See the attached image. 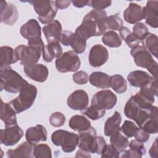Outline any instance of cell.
<instances>
[{
	"instance_id": "6da1fadb",
	"label": "cell",
	"mask_w": 158,
	"mask_h": 158,
	"mask_svg": "<svg viewBox=\"0 0 158 158\" xmlns=\"http://www.w3.org/2000/svg\"><path fill=\"white\" fill-rule=\"evenodd\" d=\"M107 13L104 10L93 9L83 17L82 22L75 30V33L86 40L92 36L104 35L107 30L106 20Z\"/></svg>"
},
{
	"instance_id": "7a4b0ae2",
	"label": "cell",
	"mask_w": 158,
	"mask_h": 158,
	"mask_svg": "<svg viewBox=\"0 0 158 158\" xmlns=\"http://www.w3.org/2000/svg\"><path fill=\"white\" fill-rule=\"evenodd\" d=\"M44 47L41 38L30 40L27 46L21 44L15 48V56L22 65L36 64L40 59Z\"/></svg>"
},
{
	"instance_id": "3957f363",
	"label": "cell",
	"mask_w": 158,
	"mask_h": 158,
	"mask_svg": "<svg viewBox=\"0 0 158 158\" xmlns=\"http://www.w3.org/2000/svg\"><path fill=\"white\" fill-rule=\"evenodd\" d=\"M96 135V130L93 127L78 132V148L89 153L101 154L106 142L103 137Z\"/></svg>"
},
{
	"instance_id": "277c9868",
	"label": "cell",
	"mask_w": 158,
	"mask_h": 158,
	"mask_svg": "<svg viewBox=\"0 0 158 158\" xmlns=\"http://www.w3.org/2000/svg\"><path fill=\"white\" fill-rule=\"evenodd\" d=\"M1 90L10 93H17L28 82L10 65L0 69Z\"/></svg>"
},
{
	"instance_id": "5b68a950",
	"label": "cell",
	"mask_w": 158,
	"mask_h": 158,
	"mask_svg": "<svg viewBox=\"0 0 158 158\" xmlns=\"http://www.w3.org/2000/svg\"><path fill=\"white\" fill-rule=\"evenodd\" d=\"M38 93L37 88L31 84H25L20 90L17 97L9 102L17 114L30 109L33 104Z\"/></svg>"
},
{
	"instance_id": "8992f818",
	"label": "cell",
	"mask_w": 158,
	"mask_h": 158,
	"mask_svg": "<svg viewBox=\"0 0 158 158\" xmlns=\"http://www.w3.org/2000/svg\"><path fill=\"white\" fill-rule=\"evenodd\" d=\"M130 54L136 66L146 69L153 77L157 78V63L143 46L139 45L132 48Z\"/></svg>"
},
{
	"instance_id": "52a82bcc",
	"label": "cell",
	"mask_w": 158,
	"mask_h": 158,
	"mask_svg": "<svg viewBox=\"0 0 158 158\" xmlns=\"http://www.w3.org/2000/svg\"><path fill=\"white\" fill-rule=\"evenodd\" d=\"M52 143L57 146H61L62 151L66 153L73 152L78 145V135L64 130L54 131L51 135Z\"/></svg>"
},
{
	"instance_id": "ba28073f",
	"label": "cell",
	"mask_w": 158,
	"mask_h": 158,
	"mask_svg": "<svg viewBox=\"0 0 158 158\" xmlns=\"http://www.w3.org/2000/svg\"><path fill=\"white\" fill-rule=\"evenodd\" d=\"M35 11L38 14V19L43 24L51 22L55 18L57 8L54 1H30Z\"/></svg>"
},
{
	"instance_id": "9c48e42d",
	"label": "cell",
	"mask_w": 158,
	"mask_h": 158,
	"mask_svg": "<svg viewBox=\"0 0 158 158\" xmlns=\"http://www.w3.org/2000/svg\"><path fill=\"white\" fill-rule=\"evenodd\" d=\"M55 65L58 72L66 73L78 70L80 67L81 62L77 53L73 51H69L57 58Z\"/></svg>"
},
{
	"instance_id": "30bf717a",
	"label": "cell",
	"mask_w": 158,
	"mask_h": 158,
	"mask_svg": "<svg viewBox=\"0 0 158 158\" xmlns=\"http://www.w3.org/2000/svg\"><path fill=\"white\" fill-rule=\"evenodd\" d=\"M151 109L146 110L142 109L131 97L125 106L124 114L127 118L135 121L139 128H140L150 118Z\"/></svg>"
},
{
	"instance_id": "8fae6325",
	"label": "cell",
	"mask_w": 158,
	"mask_h": 158,
	"mask_svg": "<svg viewBox=\"0 0 158 158\" xmlns=\"http://www.w3.org/2000/svg\"><path fill=\"white\" fill-rule=\"evenodd\" d=\"M117 96L109 89L101 90L94 94L91 106L99 109L110 110L116 104Z\"/></svg>"
},
{
	"instance_id": "7c38bea8",
	"label": "cell",
	"mask_w": 158,
	"mask_h": 158,
	"mask_svg": "<svg viewBox=\"0 0 158 158\" xmlns=\"http://www.w3.org/2000/svg\"><path fill=\"white\" fill-rule=\"evenodd\" d=\"M24 135L23 130L18 125L6 127L1 130L0 141L2 144L10 146L16 144Z\"/></svg>"
},
{
	"instance_id": "4fadbf2b",
	"label": "cell",
	"mask_w": 158,
	"mask_h": 158,
	"mask_svg": "<svg viewBox=\"0 0 158 158\" xmlns=\"http://www.w3.org/2000/svg\"><path fill=\"white\" fill-rule=\"evenodd\" d=\"M23 72L28 78L40 83L45 81L49 75L48 69L41 64L36 63L23 65Z\"/></svg>"
},
{
	"instance_id": "5bb4252c",
	"label": "cell",
	"mask_w": 158,
	"mask_h": 158,
	"mask_svg": "<svg viewBox=\"0 0 158 158\" xmlns=\"http://www.w3.org/2000/svg\"><path fill=\"white\" fill-rule=\"evenodd\" d=\"M67 104L73 110H82L86 109L89 104L88 95L83 89L76 90L68 96Z\"/></svg>"
},
{
	"instance_id": "9a60e30c",
	"label": "cell",
	"mask_w": 158,
	"mask_h": 158,
	"mask_svg": "<svg viewBox=\"0 0 158 158\" xmlns=\"http://www.w3.org/2000/svg\"><path fill=\"white\" fill-rule=\"evenodd\" d=\"M109 59L107 49L100 44L94 45L89 53V63L93 67H99L104 65Z\"/></svg>"
},
{
	"instance_id": "2e32d148",
	"label": "cell",
	"mask_w": 158,
	"mask_h": 158,
	"mask_svg": "<svg viewBox=\"0 0 158 158\" xmlns=\"http://www.w3.org/2000/svg\"><path fill=\"white\" fill-rule=\"evenodd\" d=\"M1 22L6 25H13L18 20L19 12L17 7L12 3H7L1 0Z\"/></svg>"
},
{
	"instance_id": "e0dca14e",
	"label": "cell",
	"mask_w": 158,
	"mask_h": 158,
	"mask_svg": "<svg viewBox=\"0 0 158 158\" xmlns=\"http://www.w3.org/2000/svg\"><path fill=\"white\" fill-rule=\"evenodd\" d=\"M123 18L128 23H136L145 18V8L136 3L130 2L123 12Z\"/></svg>"
},
{
	"instance_id": "ac0fdd59",
	"label": "cell",
	"mask_w": 158,
	"mask_h": 158,
	"mask_svg": "<svg viewBox=\"0 0 158 158\" xmlns=\"http://www.w3.org/2000/svg\"><path fill=\"white\" fill-rule=\"evenodd\" d=\"M20 35L28 40L41 38V27L36 20L30 19L22 25L20 28Z\"/></svg>"
},
{
	"instance_id": "d6986e66",
	"label": "cell",
	"mask_w": 158,
	"mask_h": 158,
	"mask_svg": "<svg viewBox=\"0 0 158 158\" xmlns=\"http://www.w3.org/2000/svg\"><path fill=\"white\" fill-rule=\"evenodd\" d=\"M62 27L59 21L53 20L43 27V32L48 43L60 41Z\"/></svg>"
},
{
	"instance_id": "ffe728a7",
	"label": "cell",
	"mask_w": 158,
	"mask_h": 158,
	"mask_svg": "<svg viewBox=\"0 0 158 158\" xmlns=\"http://www.w3.org/2000/svg\"><path fill=\"white\" fill-rule=\"evenodd\" d=\"M47 130L42 125H36L35 127L28 128L25 133L26 140L33 144L47 139Z\"/></svg>"
},
{
	"instance_id": "44dd1931",
	"label": "cell",
	"mask_w": 158,
	"mask_h": 158,
	"mask_svg": "<svg viewBox=\"0 0 158 158\" xmlns=\"http://www.w3.org/2000/svg\"><path fill=\"white\" fill-rule=\"evenodd\" d=\"M35 144L28 142H23L14 149H9L6 155L9 158H31L33 157Z\"/></svg>"
},
{
	"instance_id": "7402d4cb",
	"label": "cell",
	"mask_w": 158,
	"mask_h": 158,
	"mask_svg": "<svg viewBox=\"0 0 158 158\" xmlns=\"http://www.w3.org/2000/svg\"><path fill=\"white\" fill-rule=\"evenodd\" d=\"M154 78V77L143 70L132 71L127 76V80L130 84L136 88H141L145 86Z\"/></svg>"
},
{
	"instance_id": "603a6c76",
	"label": "cell",
	"mask_w": 158,
	"mask_h": 158,
	"mask_svg": "<svg viewBox=\"0 0 158 158\" xmlns=\"http://www.w3.org/2000/svg\"><path fill=\"white\" fill-rule=\"evenodd\" d=\"M145 8V22L150 27L156 28L158 27V1H148Z\"/></svg>"
},
{
	"instance_id": "cb8c5ba5",
	"label": "cell",
	"mask_w": 158,
	"mask_h": 158,
	"mask_svg": "<svg viewBox=\"0 0 158 158\" xmlns=\"http://www.w3.org/2000/svg\"><path fill=\"white\" fill-rule=\"evenodd\" d=\"M16 112L9 103L4 102L1 99V120L4 122L5 127L17 125Z\"/></svg>"
},
{
	"instance_id": "d4e9b609",
	"label": "cell",
	"mask_w": 158,
	"mask_h": 158,
	"mask_svg": "<svg viewBox=\"0 0 158 158\" xmlns=\"http://www.w3.org/2000/svg\"><path fill=\"white\" fill-rule=\"evenodd\" d=\"M129 149L125 150L122 153L121 157H135L141 158L146 152V148L143 143L133 139L128 144Z\"/></svg>"
},
{
	"instance_id": "484cf974",
	"label": "cell",
	"mask_w": 158,
	"mask_h": 158,
	"mask_svg": "<svg viewBox=\"0 0 158 158\" xmlns=\"http://www.w3.org/2000/svg\"><path fill=\"white\" fill-rule=\"evenodd\" d=\"M43 60L51 62L54 58H58L62 54V48L59 42H52L44 46L43 51Z\"/></svg>"
},
{
	"instance_id": "4316f807",
	"label": "cell",
	"mask_w": 158,
	"mask_h": 158,
	"mask_svg": "<svg viewBox=\"0 0 158 158\" xmlns=\"http://www.w3.org/2000/svg\"><path fill=\"white\" fill-rule=\"evenodd\" d=\"M89 81L91 85L101 89L110 88V76L102 72H94L89 77Z\"/></svg>"
},
{
	"instance_id": "83f0119b",
	"label": "cell",
	"mask_w": 158,
	"mask_h": 158,
	"mask_svg": "<svg viewBox=\"0 0 158 158\" xmlns=\"http://www.w3.org/2000/svg\"><path fill=\"white\" fill-rule=\"evenodd\" d=\"M122 118L120 113L115 111L114 114L107 119L104 127V135L109 136L114 133L120 131V125L121 123Z\"/></svg>"
},
{
	"instance_id": "f1b7e54d",
	"label": "cell",
	"mask_w": 158,
	"mask_h": 158,
	"mask_svg": "<svg viewBox=\"0 0 158 158\" xmlns=\"http://www.w3.org/2000/svg\"><path fill=\"white\" fill-rule=\"evenodd\" d=\"M150 115V118L143 123L140 128L144 130L149 134H156L158 132L157 107L152 106L151 109Z\"/></svg>"
},
{
	"instance_id": "f546056e",
	"label": "cell",
	"mask_w": 158,
	"mask_h": 158,
	"mask_svg": "<svg viewBox=\"0 0 158 158\" xmlns=\"http://www.w3.org/2000/svg\"><path fill=\"white\" fill-rule=\"evenodd\" d=\"M69 127L75 131H81L88 129L91 127L90 121L83 115H75L72 116L69 122Z\"/></svg>"
},
{
	"instance_id": "4dcf8cb0",
	"label": "cell",
	"mask_w": 158,
	"mask_h": 158,
	"mask_svg": "<svg viewBox=\"0 0 158 158\" xmlns=\"http://www.w3.org/2000/svg\"><path fill=\"white\" fill-rule=\"evenodd\" d=\"M110 143L120 154L126 149L129 144L127 137L122 133L120 131H117L110 135Z\"/></svg>"
},
{
	"instance_id": "1f68e13d",
	"label": "cell",
	"mask_w": 158,
	"mask_h": 158,
	"mask_svg": "<svg viewBox=\"0 0 158 158\" xmlns=\"http://www.w3.org/2000/svg\"><path fill=\"white\" fill-rule=\"evenodd\" d=\"M17 61L12 48L7 46L1 47V67L10 65Z\"/></svg>"
},
{
	"instance_id": "d6a6232c",
	"label": "cell",
	"mask_w": 158,
	"mask_h": 158,
	"mask_svg": "<svg viewBox=\"0 0 158 158\" xmlns=\"http://www.w3.org/2000/svg\"><path fill=\"white\" fill-rule=\"evenodd\" d=\"M143 46L156 58L158 54V38L153 33H149L141 41Z\"/></svg>"
},
{
	"instance_id": "836d02e7",
	"label": "cell",
	"mask_w": 158,
	"mask_h": 158,
	"mask_svg": "<svg viewBox=\"0 0 158 158\" xmlns=\"http://www.w3.org/2000/svg\"><path fill=\"white\" fill-rule=\"evenodd\" d=\"M121 38L125 41L127 46L130 48H134L139 45L141 40L129 28L126 27H122L119 30Z\"/></svg>"
},
{
	"instance_id": "e575fe53",
	"label": "cell",
	"mask_w": 158,
	"mask_h": 158,
	"mask_svg": "<svg viewBox=\"0 0 158 158\" xmlns=\"http://www.w3.org/2000/svg\"><path fill=\"white\" fill-rule=\"evenodd\" d=\"M110 87L118 94L125 93L127 89V82L120 75L116 74L110 76Z\"/></svg>"
},
{
	"instance_id": "d590c367",
	"label": "cell",
	"mask_w": 158,
	"mask_h": 158,
	"mask_svg": "<svg viewBox=\"0 0 158 158\" xmlns=\"http://www.w3.org/2000/svg\"><path fill=\"white\" fill-rule=\"evenodd\" d=\"M102 43L110 48H118L122 44V40L114 31L109 30L106 32L102 37Z\"/></svg>"
},
{
	"instance_id": "8d00e7d4",
	"label": "cell",
	"mask_w": 158,
	"mask_h": 158,
	"mask_svg": "<svg viewBox=\"0 0 158 158\" xmlns=\"http://www.w3.org/2000/svg\"><path fill=\"white\" fill-rule=\"evenodd\" d=\"M33 157L51 158L52 151L51 148L46 144L35 145L33 149Z\"/></svg>"
},
{
	"instance_id": "74e56055",
	"label": "cell",
	"mask_w": 158,
	"mask_h": 158,
	"mask_svg": "<svg viewBox=\"0 0 158 158\" xmlns=\"http://www.w3.org/2000/svg\"><path fill=\"white\" fill-rule=\"evenodd\" d=\"M81 112L83 115H86L89 118L93 120H97L104 116L106 110L99 109L94 106H90L89 107H86V109L81 110Z\"/></svg>"
},
{
	"instance_id": "f35d334b",
	"label": "cell",
	"mask_w": 158,
	"mask_h": 158,
	"mask_svg": "<svg viewBox=\"0 0 158 158\" xmlns=\"http://www.w3.org/2000/svg\"><path fill=\"white\" fill-rule=\"evenodd\" d=\"M106 25L107 30L109 29L112 31L118 30L123 27V20L117 15H112L107 17L106 20Z\"/></svg>"
},
{
	"instance_id": "ab89813d",
	"label": "cell",
	"mask_w": 158,
	"mask_h": 158,
	"mask_svg": "<svg viewBox=\"0 0 158 158\" xmlns=\"http://www.w3.org/2000/svg\"><path fill=\"white\" fill-rule=\"evenodd\" d=\"M70 46L75 53L81 54L85 51L86 46V40L78 35L75 33V36L70 44Z\"/></svg>"
},
{
	"instance_id": "60d3db41",
	"label": "cell",
	"mask_w": 158,
	"mask_h": 158,
	"mask_svg": "<svg viewBox=\"0 0 158 158\" xmlns=\"http://www.w3.org/2000/svg\"><path fill=\"white\" fill-rule=\"evenodd\" d=\"M139 128L133 122L130 120H125L120 131L127 138H131L135 136V133Z\"/></svg>"
},
{
	"instance_id": "b9f144b4",
	"label": "cell",
	"mask_w": 158,
	"mask_h": 158,
	"mask_svg": "<svg viewBox=\"0 0 158 158\" xmlns=\"http://www.w3.org/2000/svg\"><path fill=\"white\" fill-rule=\"evenodd\" d=\"M49 121L52 127H60L64 124L65 122V117L62 112H55L50 115Z\"/></svg>"
},
{
	"instance_id": "7bdbcfd3",
	"label": "cell",
	"mask_w": 158,
	"mask_h": 158,
	"mask_svg": "<svg viewBox=\"0 0 158 158\" xmlns=\"http://www.w3.org/2000/svg\"><path fill=\"white\" fill-rule=\"evenodd\" d=\"M133 33L141 41L149 33V31L147 26L144 23L138 22L133 27Z\"/></svg>"
},
{
	"instance_id": "ee69618b",
	"label": "cell",
	"mask_w": 158,
	"mask_h": 158,
	"mask_svg": "<svg viewBox=\"0 0 158 158\" xmlns=\"http://www.w3.org/2000/svg\"><path fill=\"white\" fill-rule=\"evenodd\" d=\"M111 4L110 0H89L87 6L92 7L94 9L103 10L110 6Z\"/></svg>"
},
{
	"instance_id": "f6af8a7d",
	"label": "cell",
	"mask_w": 158,
	"mask_h": 158,
	"mask_svg": "<svg viewBox=\"0 0 158 158\" xmlns=\"http://www.w3.org/2000/svg\"><path fill=\"white\" fill-rule=\"evenodd\" d=\"M101 157L117 158L120 157V152H118L111 144H106L101 153Z\"/></svg>"
},
{
	"instance_id": "bcb514c9",
	"label": "cell",
	"mask_w": 158,
	"mask_h": 158,
	"mask_svg": "<svg viewBox=\"0 0 158 158\" xmlns=\"http://www.w3.org/2000/svg\"><path fill=\"white\" fill-rule=\"evenodd\" d=\"M72 78L73 81L78 85H85L87 83L89 80L88 74L83 70L74 73L72 75Z\"/></svg>"
},
{
	"instance_id": "7dc6e473",
	"label": "cell",
	"mask_w": 158,
	"mask_h": 158,
	"mask_svg": "<svg viewBox=\"0 0 158 158\" xmlns=\"http://www.w3.org/2000/svg\"><path fill=\"white\" fill-rule=\"evenodd\" d=\"M74 36L75 33H73L72 31L69 30H64L62 32V34L60 35V41L64 46H70Z\"/></svg>"
},
{
	"instance_id": "c3c4849f",
	"label": "cell",
	"mask_w": 158,
	"mask_h": 158,
	"mask_svg": "<svg viewBox=\"0 0 158 158\" xmlns=\"http://www.w3.org/2000/svg\"><path fill=\"white\" fill-rule=\"evenodd\" d=\"M134 136L135 139L142 143L146 142L149 139V134L140 128L138 130Z\"/></svg>"
},
{
	"instance_id": "681fc988",
	"label": "cell",
	"mask_w": 158,
	"mask_h": 158,
	"mask_svg": "<svg viewBox=\"0 0 158 158\" xmlns=\"http://www.w3.org/2000/svg\"><path fill=\"white\" fill-rule=\"evenodd\" d=\"M149 156L152 158L157 157V138L153 142L151 147L149 150Z\"/></svg>"
},
{
	"instance_id": "f907efd6",
	"label": "cell",
	"mask_w": 158,
	"mask_h": 158,
	"mask_svg": "<svg viewBox=\"0 0 158 158\" xmlns=\"http://www.w3.org/2000/svg\"><path fill=\"white\" fill-rule=\"evenodd\" d=\"M71 2V1H55V4L57 8L60 9H64L67 8Z\"/></svg>"
},
{
	"instance_id": "816d5d0a",
	"label": "cell",
	"mask_w": 158,
	"mask_h": 158,
	"mask_svg": "<svg viewBox=\"0 0 158 158\" xmlns=\"http://www.w3.org/2000/svg\"><path fill=\"white\" fill-rule=\"evenodd\" d=\"M72 3L75 7L78 8H81L86 6H88V0H74L72 1Z\"/></svg>"
},
{
	"instance_id": "f5cc1de1",
	"label": "cell",
	"mask_w": 158,
	"mask_h": 158,
	"mask_svg": "<svg viewBox=\"0 0 158 158\" xmlns=\"http://www.w3.org/2000/svg\"><path fill=\"white\" fill-rule=\"evenodd\" d=\"M75 156L80 157H91L89 152H88L83 151L82 149H80L77 152Z\"/></svg>"
}]
</instances>
